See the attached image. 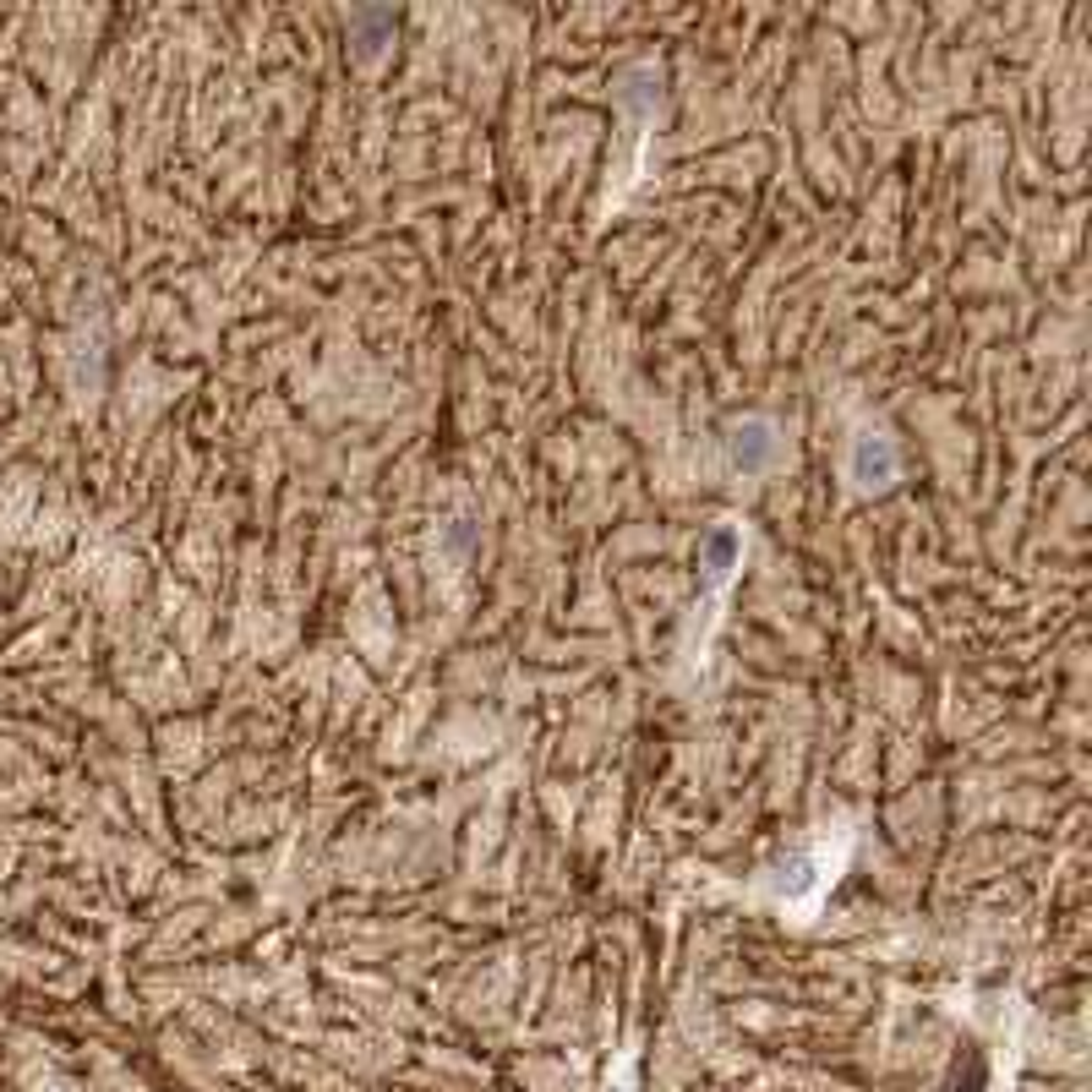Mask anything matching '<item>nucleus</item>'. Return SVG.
Wrapping results in <instances>:
<instances>
[{
    "label": "nucleus",
    "mask_w": 1092,
    "mask_h": 1092,
    "mask_svg": "<svg viewBox=\"0 0 1092 1092\" xmlns=\"http://www.w3.org/2000/svg\"><path fill=\"white\" fill-rule=\"evenodd\" d=\"M852 481L868 487V491L891 487V481H896V448L885 443V437H874V431L858 437V448H852Z\"/></svg>",
    "instance_id": "f257e3e1"
},
{
    "label": "nucleus",
    "mask_w": 1092,
    "mask_h": 1092,
    "mask_svg": "<svg viewBox=\"0 0 1092 1092\" xmlns=\"http://www.w3.org/2000/svg\"><path fill=\"white\" fill-rule=\"evenodd\" d=\"M732 437H738V460H743V470H759V464H771V454H776V437H771L765 421H743Z\"/></svg>",
    "instance_id": "f03ea898"
},
{
    "label": "nucleus",
    "mask_w": 1092,
    "mask_h": 1092,
    "mask_svg": "<svg viewBox=\"0 0 1092 1092\" xmlns=\"http://www.w3.org/2000/svg\"><path fill=\"white\" fill-rule=\"evenodd\" d=\"M732 557H738V530H732V524L710 530V536H705V569H710V574H726Z\"/></svg>",
    "instance_id": "7ed1b4c3"
}]
</instances>
